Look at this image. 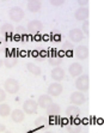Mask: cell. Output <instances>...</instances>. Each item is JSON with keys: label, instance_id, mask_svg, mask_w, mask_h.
<instances>
[{"label": "cell", "instance_id": "6da1fadb", "mask_svg": "<svg viewBox=\"0 0 104 133\" xmlns=\"http://www.w3.org/2000/svg\"><path fill=\"white\" fill-rule=\"evenodd\" d=\"M74 85H75L77 90L78 91H81V92H85L87 91L90 88V78L87 74H80L78 76L74 82Z\"/></svg>", "mask_w": 104, "mask_h": 133}, {"label": "cell", "instance_id": "7a4b0ae2", "mask_svg": "<svg viewBox=\"0 0 104 133\" xmlns=\"http://www.w3.org/2000/svg\"><path fill=\"white\" fill-rule=\"evenodd\" d=\"M19 89H20L19 83L16 79H13V78H9L4 83V90L7 94H10V95H16L19 91Z\"/></svg>", "mask_w": 104, "mask_h": 133}, {"label": "cell", "instance_id": "3957f363", "mask_svg": "<svg viewBox=\"0 0 104 133\" xmlns=\"http://www.w3.org/2000/svg\"><path fill=\"white\" fill-rule=\"evenodd\" d=\"M22 110L28 115L36 114L37 110H38L37 101H34V99H26V101L23 103V109H22Z\"/></svg>", "mask_w": 104, "mask_h": 133}, {"label": "cell", "instance_id": "277c9868", "mask_svg": "<svg viewBox=\"0 0 104 133\" xmlns=\"http://www.w3.org/2000/svg\"><path fill=\"white\" fill-rule=\"evenodd\" d=\"M9 17H10V19H11L12 22L18 23L25 17V13H24V11H23L20 7L15 6V7H12V9L9 11Z\"/></svg>", "mask_w": 104, "mask_h": 133}, {"label": "cell", "instance_id": "5b68a950", "mask_svg": "<svg viewBox=\"0 0 104 133\" xmlns=\"http://www.w3.org/2000/svg\"><path fill=\"white\" fill-rule=\"evenodd\" d=\"M47 91H48V95H50L52 97H58L62 94L64 87L61 85L60 82H54V83H52L48 87V90H47Z\"/></svg>", "mask_w": 104, "mask_h": 133}, {"label": "cell", "instance_id": "8992f818", "mask_svg": "<svg viewBox=\"0 0 104 133\" xmlns=\"http://www.w3.org/2000/svg\"><path fill=\"white\" fill-rule=\"evenodd\" d=\"M70 101L72 104L81 105L86 102V97H85V95H84V92H81V91H74V92L71 94Z\"/></svg>", "mask_w": 104, "mask_h": 133}, {"label": "cell", "instance_id": "52a82bcc", "mask_svg": "<svg viewBox=\"0 0 104 133\" xmlns=\"http://www.w3.org/2000/svg\"><path fill=\"white\" fill-rule=\"evenodd\" d=\"M42 29H43V23L41 22V21H37V19L30 21V22L28 23V26H26V30H28V32H30V34H37V32H40Z\"/></svg>", "mask_w": 104, "mask_h": 133}, {"label": "cell", "instance_id": "ba28073f", "mask_svg": "<svg viewBox=\"0 0 104 133\" xmlns=\"http://www.w3.org/2000/svg\"><path fill=\"white\" fill-rule=\"evenodd\" d=\"M68 36H70V40L72 41V42L78 43V42H81V41H83V38H84V36H85V35L83 34L81 29L74 28V29H72V30L68 32Z\"/></svg>", "mask_w": 104, "mask_h": 133}, {"label": "cell", "instance_id": "9c48e42d", "mask_svg": "<svg viewBox=\"0 0 104 133\" xmlns=\"http://www.w3.org/2000/svg\"><path fill=\"white\" fill-rule=\"evenodd\" d=\"M89 15H90L89 9L86 6H81L78 10H75V12H74V18H75L77 21L83 22V21H86V19L89 18Z\"/></svg>", "mask_w": 104, "mask_h": 133}, {"label": "cell", "instance_id": "30bf717a", "mask_svg": "<svg viewBox=\"0 0 104 133\" xmlns=\"http://www.w3.org/2000/svg\"><path fill=\"white\" fill-rule=\"evenodd\" d=\"M74 55L80 60H86L89 58V48L86 46H78L74 49Z\"/></svg>", "mask_w": 104, "mask_h": 133}, {"label": "cell", "instance_id": "8fae6325", "mask_svg": "<svg viewBox=\"0 0 104 133\" xmlns=\"http://www.w3.org/2000/svg\"><path fill=\"white\" fill-rule=\"evenodd\" d=\"M10 116H11V120H12L13 122L20 124V122H23L25 119V113L22 110V109H13V110L11 111Z\"/></svg>", "mask_w": 104, "mask_h": 133}, {"label": "cell", "instance_id": "7c38bea8", "mask_svg": "<svg viewBox=\"0 0 104 133\" xmlns=\"http://www.w3.org/2000/svg\"><path fill=\"white\" fill-rule=\"evenodd\" d=\"M83 71H84L83 66H81V64H79V62H73V64H71L70 68H68L70 74L74 78H77L78 76H80V74H83Z\"/></svg>", "mask_w": 104, "mask_h": 133}, {"label": "cell", "instance_id": "4fadbf2b", "mask_svg": "<svg viewBox=\"0 0 104 133\" xmlns=\"http://www.w3.org/2000/svg\"><path fill=\"white\" fill-rule=\"evenodd\" d=\"M50 77L53 78V81L55 82H60L65 78V70L60 66H55V67L52 70V73H50Z\"/></svg>", "mask_w": 104, "mask_h": 133}, {"label": "cell", "instance_id": "5bb4252c", "mask_svg": "<svg viewBox=\"0 0 104 133\" xmlns=\"http://www.w3.org/2000/svg\"><path fill=\"white\" fill-rule=\"evenodd\" d=\"M53 103V98L50 95H41L40 97H38V101H37V104H38V107H41L42 109H46L47 107H49V105Z\"/></svg>", "mask_w": 104, "mask_h": 133}, {"label": "cell", "instance_id": "9a60e30c", "mask_svg": "<svg viewBox=\"0 0 104 133\" xmlns=\"http://www.w3.org/2000/svg\"><path fill=\"white\" fill-rule=\"evenodd\" d=\"M60 109L61 108H60V105H59L58 103L53 102L49 107H47L46 110H47V114H48L49 116H56V115L60 114Z\"/></svg>", "mask_w": 104, "mask_h": 133}, {"label": "cell", "instance_id": "2e32d148", "mask_svg": "<svg viewBox=\"0 0 104 133\" xmlns=\"http://www.w3.org/2000/svg\"><path fill=\"white\" fill-rule=\"evenodd\" d=\"M28 10L30 12H38L42 7L41 0H34V1H28Z\"/></svg>", "mask_w": 104, "mask_h": 133}, {"label": "cell", "instance_id": "e0dca14e", "mask_svg": "<svg viewBox=\"0 0 104 133\" xmlns=\"http://www.w3.org/2000/svg\"><path fill=\"white\" fill-rule=\"evenodd\" d=\"M80 114V109H79V105H75V104H71L68 105L66 108V115L67 116H78Z\"/></svg>", "mask_w": 104, "mask_h": 133}, {"label": "cell", "instance_id": "ac0fdd59", "mask_svg": "<svg viewBox=\"0 0 104 133\" xmlns=\"http://www.w3.org/2000/svg\"><path fill=\"white\" fill-rule=\"evenodd\" d=\"M26 68H28V71L30 72L31 74H34V76H41V74H42L41 67H40V66H37L36 64L28 62V64H26Z\"/></svg>", "mask_w": 104, "mask_h": 133}, {"label": "cell", "instance_id": "d6986e66", "mask_svg": "<svg viewBox=\"0 0 104 133\" xmlns=\"http://www.w3.org/2000/svg\"><path fill=\"white\" fill-rule=\"evenodd\" d=\"M11 114V107L7 103H0V116L1 118H7Z\"/></svg>", "mask_w": 104, "mask_h": 133}, {"label": "cell", "instance_id": "ffe728a7", "mask_svg": "<svg viewBox=\"0 0 104 133\" xmlns=\"http://www.w3.org/2000/svg\"><path fill=\"white\" fill-rule=\"evenodd\" d=\"M0 32L3 35H11L13 32L12 24H10V23H4V24L0 26Z\"/></svg>", "mask_w": 104, "mask_h": 133}, {"label": "cell", "instance_id": "44dd1931", "mask_svg": "<svg viewBox=\"0 0 104 133\" xmlns=\"http://www.w3.org/2000/svg\"><path fill=\"white\" fill-rule=\"evenodd\" d=\"M17 64H18V60L16 59V58H6V59L4 60V65H5V67H7V68L15 67Z\"/></svg>", "mask_w": 104, "mask_h": 133}, {"label": "cell", "instance_id": "7402d4cb", "mask_svg": "<svg viewBox=\"0 0 104 133\" xmlns=\"http://www.w3.org/2000/svg\"><path fill=\"white\" fill-rule=\"evenodd\" d=\"M47 125V119L43 118V116H40V118H37L35 120V126L37 128H43V127Z\"/></svg>", "mask_w": 104, "mask_h": 133}, {"label": "cell", "instance_id": "603a6c76", "mask_svg": "<svg viewBox=\"0 0 104 133\" xmlns=\"http://www.w3.org/2000/svg\"><path fill=\"white\" fill-rule=\"evenodd\" d=\"M61 58H58V56H54V58H50V60H49V65L53 66V67H55V66H60L61 65Z\"/></svg>", "mask_w": 104, "mask_h": 133}, {"label": "cell", "instance_id": "cb8c5ba5", "mask_svg": "<svg viewBox=\"0 0 104 133\" xmlns=\"http://www.w3.org/2000/svg\"><path fill=\"white\" fill-rule=\"evenodd\" d=\"M67 133H81V127L75 126V125H71L67 127Z\"/></svg>", "mask_w": 104, "mask_h": 133}, {"label": "cell", "instance_id": "d4e9b609", "mask_svg": "<svg viewBox=\"0 0 104 133\" xmlns=\"http://www.w3.org/2000/svg\"><path fill=\"white\" fill-rule=\"evenodd\" d=\"M81 31H83L84 35H87L89 36V31H90V23L89 21H83V28H81Z\"/></svg>", "mask_w": 104, "mask_h": 133}, {"label": "cell", "instance_id": "484cf974", "mask_svg": "<svg viewBox=\"0 0 104 133\" xmlns=\"http://www.w3.org/2000/svg\"><path fill=\"white\" fill-rule=\"evenodd\" d=\"M49 3L52 4L53 6H62L65 0H49Z\"/></svg>", "mask_w": 104, "mask_h": 133}, {"label": "cell", "instance_id": "4316f807", "mask_svg": "<svg viewBox=\"0 0 104 133\" xmlns=\"http://www.w3.org/2000/svg\"><path fill=\"white\" fill-rule=\"evenodd\" d=\"M6 99V91L5 90H3L1 88H0V103L4 102Z\"/></svg>", "mask_w": 104, "mask_h": 133}, {"label": "cell", "instance_id": "83f0119b", "mask_svg": "<svg viewBox=\"0 0 104 133\" xmlns=\"http://www.w3.org/2000/svg\"><path fill=\"white\" fill-rule=\"evenodd\" d=\"M77 1H78V4L80 6H86L89 4V0H77Z\"/></svg>", "mask_w": 104, "mask_h": 133}, {"label": "cell", "instance_id": "f1b7e54d", "mask_svg": "<svg viewBox=\"0 0 104 133\" xmlns=\"http://www.w3.org/2000/svg\"><path fill=\"white\" fill-rule=\"evenodd\" d=\"M17 32H18L19 35H24L26 31H25L24 28H22V26H18V28H17Z\"/></svg>", "mask_w": 104, "mask_h": 133}, {"label": "cell", "instance_id": "f546056e", "mask_svg": "<svg viewBox=\"0 0 104 133\" xmlns=\"http://www.w3.org/2000/svg\"><path fill=\"white\" fill-rule=\"evenodd\" d=\"M64 48L65 49H72L73 48V46H72V43H70V42H66V43H64Z\"/></svg>", "mask_w": 104, "mask_h": 133}, {"label": "cell", "instance_id": "4dcf8cb0", "mask_svg": "<svg viewBox=\"0 0 104 133\" xmlns=\"http://www.w3.org/2000/svg\"><path fill=\"white\" fill-rule=\"evenodd\" d=\"M5 131H6V127L4 126V125H1V124H0V133L5 132Z\"/></svg>", "mask_w": 104, "mask_h": 133}, {"label": "cell", "instance_id": "1f68e13d", "mask_svg": "<svg viewBox=\"0 0 104 133\" xmlns=\"http://www.w3.org/2000/svg\"><path fill=\"white\" fill-rule=\"evenodd\" d=\"M3 65H4V60H3V59H0V68L3 67Z\"/></svg>", "mask_w": 104, "mask_h": 133}, {"label": "cell", "instance_id": "d6a6232c", "mask_svg": "<svg viewBox=\"0 0 104 133\" xmlns=\"http://www.w3.org/2000/svg\"><path fill=\"white\" fill-rule=\"evenodd\" d=\"M5 133H12V132H10V131H5Z\"/></svg>", "mask_w": 104, "mask_h": 133}, {"label": "cell", "instance_id": "836d02e7", "mask_svg": "<svg viewBox=\"0 0 104 133\" xmlns=\"http://www.w3.org/2000/svg\"><path fill=\"white\" fill-rule=\"evenodd\" d=\"M44 133H53V132H50V131H47V132H44Z\"/></svg>", "mask_w": 104, "mask_h": 133}, {"label": "cell", "instance_id": "e575fe53", "mask_svg": "<svg viewBox=\"0 0 104 133\" xmlns=\"http://www.w3.org/2000/svg\"><path fill=\"white\" fill-rule=\"evenodd\" d=\"M26 133H35V132H31V131H29V132H26Z\"/></svg>", "mask_w": 104, "mask_h": 133}, {"label": "cell", "instance_id": "d590c367", "mask_svg": "<svg viewBox=\"0 0 104 133\" xmlns=\"http://www.w3.org/2000/svg\"><path fill=\"white\" fill-rule=\"evenodd\" d=\"M26 1H34V0H26Z\"/></svg>", "mask_w": 104, "mask_h": 133}, {"label": "cell", "instance_id": "8d00e7d4", "mask_svg": "<svg viewBox=\"0 0 104 133\" xmlns=\"http://www.w3.org/2000/svg\"><path fill=\"white\" fill-rule=\"evenodd\" d=\"M1 1H7V0H1Z\"/></svg>", "mask_w": 104, "mask_h": 133}]
</instances>
